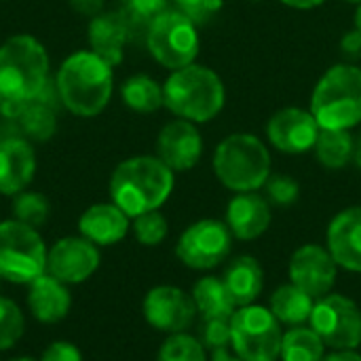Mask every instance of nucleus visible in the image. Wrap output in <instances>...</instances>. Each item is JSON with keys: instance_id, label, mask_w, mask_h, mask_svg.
Returning <instances> with one entry per match:
<instances>
[{"instance_id": "obj_10", "label": "nucleus", "mask_w": 361, "mask_h": 361, "mask_svg": "<svg viewBox=\"0 0 361 361\" xmlns=\"http://www.w3.org/2000/svg\"><path fill=\"white\" fill-rule=\"evenodd\" d=\"M311 328L330 349L355 351L361 345L360 307L347 296L328 294L315 302L311 313Z\"/></svg>"}, {"instance_id": "obj_13", "label": "nucleus", "mask_w": 361, "mask_h": 361, "mask_svg": "<svg viewBox=\"0 0 361 361\" xmlns=\"http://www.w3.org/2000/svg\"><path fill=\"white\" fill-rule=\"evenodd\" d=\"M142 313L148 326L165 334L186 332L195 322L197 307L190 294L176 286L152 288L142 302Z\"/></svg>"}, {"instance_id": "obj_43", "label": "nucleus", "mask_w": 361, "mask_h": 361, "mask_svg": "<svg viewBox=\"0 0 361 361\" xmlns=\"http://www.w3.org/2000/svg\"><path fill=\"white\" fill-rule=\"evenodd\" d=\"M212 361H241L239 357H233L226 349H220V351H214L212 353Z\"/></svg>"}, {"instance_id": "obj_38", "label": "nucleus", "mask_w": 361, "mask_h": 361, "mask_svg": "<svg viewBox=\"0 0 361 361\" xmlns=\"http://www.w3.org/2000/svg\"><path fill=\"white\" fill-rule=\"evenodd\" d=\"M40 361H82V353L70 341H55L42 351Z\"/></svg>"}, {"instance_id": "obj_37", "label": "nucleus", "mask_w": 361, "mask_h": 361, "mask_svg": "<svg viewBox=\"0 0 361 361\" xmlns=\"http://www.w3.org/2000/svg\"><path fill=\"white\" fill-rule=\"evenodd\" d=\"M222 6H224V0H199L195 4L178 6V8H182L201 27V25H207L209 21H214V17L222 11Z\"/></svg>"}, {"instance_id": "obj_4", "label": "nucleus", "mask_w": 361, "mask_h": 361, "mask_svg": "<svg viewBox=\"0 0 361 361\" xmlns=\"http://www.w3.org/2000/svg\"><path fill=\"white\" fill-rule=\"evenodd\" d=\"M212 167L224 188L233 192H256L267 184L273 159L269 146L256 133L235 131L218 142Z\"/></svg>"}, {"instance_id": "obj_22", "label": "nucleus", "mask_w": 361, "mask_h": 361, "mask_svg": "<svg viewBox=\"0 0 361 361\" xmlns=\"http://www.w3.org/2000/svg\"><path fill=\"white\" fill-rule=\"evenodd\" d=\"M27 311L40 324H57L68 317L72 307V294L66 283L49 273H42L27 283Z\"/></svg>"}, {"instance_id": "obj_24", "label": "nucleus", "mask_w": 361, "mask_h": 361, "mask_svg": "<svg viewBox=\"0 0 361 361\" xmlns=\"http://www.w3.org/2000/svg\"><path fill=\"white\" fill-rule=\"evenodd\" d=\"M262 279H264L262 267L254 256L235 258L226 267L224 277H222V281L226 283V288H228V292H231L237 307L254 305V300L262 292Z\"/></svg>"}, {"instance_id": "obj_21", "label": "nucleus", "mask_w": 361, "mask_h": 361, "mask_svg": "<svg viewBox=\"0 0 361 361\" xmlns=\"http://www.w3.org/2000/svg\"><path fill=\"white\" fill-rule=\"evenodd\" d=\"M131 228V218L112 201L95 203L82 212L78 218V233L95 243L97 247L114 245L127 237Z\"/></svg>"}, {"instance_id": "obj_12", "label": "nucleus", "mask_w": 361, "mask_h": 361, "mask_svg": "<svg viewBox=\"0 0 361 361\" xmlns=\"http://www.w3.org/2000/svg\"><path fill=\"white\" fill-rule=\"evenodd\" d=\"M322 133V127L311 110L288 106L271 114L267 121V140L269 144L290 157L307 154L315 148V142Z\"/></svg>"}, {"instance_id": "obj_36", "label": "nucleus", "mask_w": 361, "mask_h": 361, "mask_svg": "<svg viewBox=\"0 0 361 361\" xmlns=\"http://www.w3.org/2000/svg\"><path fill=\"white\" fill-rule=\"evenodd\" d=\"M201 345L212 353L226 349L231 345V319H203Z\"/></svg>"}, {"instance_id": "obj_11", "label": "nucleus", "mask_w": 361, "mask_h": 361, "mask_svg": "<svg viewBox=\"0 0 361 361\" xmlns=\"http://www.w3.org/2000/svg\"><path fill=\"white\" fill-rule=\"evenodd\" d=\"M233 245V233L226 222L203 218L190 224L176 243L180 262L195 271H209L226 260Z\"/></svg>"}, {"instance_id": "obj_39", "label": "nucleus", "mask_w": 361, "mask_h": 361, "mask_svg": "<svg viewBox=\"0 0 361 361\" xmlns=\"http://www.w3.org/2000/svg\"><path fill=\"white\" fill-rule=\"evenodd\" d=\"M338 49L343 53V57H347L351 63L355 59L361 57V32L357 27H351L347 32H343L341 36V42H338Z\"/></svg>"}, {"instance_id": "obj_5", "label": "nucleus", "mask_w": 361, "mask_h": 361, "mask_svg": "<svg viewBox=\"0 0 361 361\" xmlns=\"http://www.w3.org/2000/svg\"><path fill=\"white\" fill-rule=\"evenodd\" d=\"M51 61L44 44L32 34H13L0 44L2 99L30 102L51 85Z\"/></svg>"}, {"instance_id": "obj_42", "label": "nucleus", "mask_w": 361, "mask_h": 361, "mask_svg": "<svg viewBox=\"0 0 361 361\" xmlns=\"http://www.w3.org/2000/svg\"><path fill=\"white\" fill-rule=\"evenodd\" d=\"M322 361H361V355L355 351H334L330 355H324Z\"/></svg>"}, {"instance_id": "obj_32", "label": "nucleus", "mask_w": 361, "mask_h": 361, "mask_svg": "<svg viewBox=\"0 0 361 361\" xmlns=\"http://www.w3.org/2000/svg\"><path fill=\"white\" fill-rule=\"evenodd\" d=\"M169 8V0H118V11L125 15L133 32H146L148 25Z\"/></svg>"}, {"instance_id": "obj_18", "label": "nucleus", "mask_w": 361, "mask_h": 361, "mask_svg": "<svg viewBox=\"0 0 361 361\" xmlns=\"http://www.w3.org/2000/svg\"><path fill=\"white\" fill-rule=\"evenodd\" d=\"M89 49L99 55L104 61H108L112 68L123 63L125 59V47L133 36V27L125 19V15L116 11H102L95 17H91L89 27Z\"/></svg>"}, {"instance_id": "obj_8", "label": "nucleus", "mask_w": 361, "mask_h": 361, "mask_svg": "<svg viewBox=\"0 0 361 361\" xmlns=\"http://www.w3.org/2000/svg\"><path fill=\"white\" fill-rule=\"evenodd\" d=\"M47 245L38 228L15 218L0 222V279L27 286L47 273Z\"/></svg>"}, {"instance_id": "obj_28", "label": "nucleus", "mask_w": 361, "mask_h": 361, "mask_svg": "<svg viewBox=\"0 0 361 361\" xmlns=\"http://www.w3.org/2000/svg\"><path fill=\"white\" fill-rule=\"evenodd\" d=\"M313 307H315V298H311L294 283H288L281 286L271 296L269 309L277 317V322H283L288 326H302L307 319H311Z\"/></svg>"}, {"instance_id": "obj_16", "label": "nucleus", "mask_w": 361, "mask_h": 361, "mask_svg": "<svg viewBox=\"0 0 361 361\" xmlns=\"http://www.w3.org/2000/svg\"><path fill=\"white\" fill-rule=\"evenodd\" d=\"M157 157L173 171H190L203 157V135L199 127L184 118L165 123L157 135Z\"/></svg>"}, {"instance_id": "obj_14", "label": "nucleus", "mask_w": 361, "mask_h": 361, "mask_svg": "<svg viewBox=\"0 0 361 361\" xmlns=\"http://www.w3.org/2000/svg\"><path fill=\"white\" fill-rule=\"evenodd\" d=\"M102 256L95 243L78 237H63L55 241L47 254V273L66 286L87 281L99 269Z\"/></svg>"}, {"instance_id": "obj_1", "label": "nucleus", "mask_w": 361, "mask_h": 361, "mask_svg": "<svg viewBox=\"0 0 361 361\" xmlns=\"http://www.w3.org/2000/svg\"><path fill=\"white\" fill-rule=\"evenodd\" d=\"M55 91L70 114L93 118L112 99L114 68L91 49L74 51L61 61L55 74Z\"/></svg>"}, {"instance_id": "obj_33", "label": "nucleus", "mask_w": 361, "mask_h": 361, "mask_svg": "<svg viewBox=\"0 0 361 361\" xmlns=\"http://www.w3.org/2000/svg\"><path fill=\"white\" fill-rule=\"evenodd\" d=\"M25 332V317L21 309L11 300L0 296V351L15 347Z\"/></svg>"}, {"instance_id": "obj_46", "label": "nucleus", "mask_w": 361, "mask_h": 361, "mask_svg": "<svg viewBox=\"0 0 361 361\" xmlns=\"http://www.w3.org/2000/svg\"><path fill=\"white\" fill-rule=\"evenodd\" d=\"M173 2H176V6H188V4H195L199 0H173Z\"/></svg>"}, {"instance_id": "obj_20", "label": "nucleus", "mask_w": 361, "mask_h": 361, "mask_svg": "<svg viewBox=\"0 0 361 361\" xmlns=\"http://www.w3.org/2000/svg\"><path fill=\"white\" fill-rule=\"evenodd\" d=\"M326 239L338 267L361 273V205L338 212L328 224Z\"/></svg>"}, {"instance_id": "obj_27", "label": "nucleus", "mask_w": 361, "mask_h": 361, "mask_svg": "<svg viewBox=\"0 0 361 361\" xmlns=\"http://www.w3.org/2000/svg\"><path fill=\"white\" fill-rule=\"evenodd\" d=\"M121 99L137 114H152L163 108V85L148 74H133L123 80Z\"/></svg>"}, {"instance_id": "obj_44", "label": "nucleus", "mask_w": 361, "mask_h": 361, "mask_svg": "<svg viewBox=\"0 0 361 361\" xmlns=\"http://www.w3.org/2000/svg\"><path fill=\"white\" fill-rule=\"evenodd\" d=\"M353 163H355V167L361 171V137L355 142V157H353Z\"/></svg>"}, {"instance_id": "obj_47", "label": "nucleus", "mask_w": 361, "mask_h": 361, "mask_svg": "<svg viewBox=\"0 0 361 361\" xmlns=\"http://www.w3.org/2000/svg\"><path fill=\"white\" fill-rule=\"evenodd\" d=\"M8 361H40V360H34V357H25V355H21V357H15V360H8Z\"/></svg>"}, {"instance_id": "obj_51", "label": "nucleus", "mask_w": 361, "mask_h": 361, "mask_svg": "<svg viewBox=\"0 0 361 361\" xmlns=\"http://www.w3.org/2000/svg\"><path fill=\"white\" fill-rule=\"evenodd\" d=\"M0 281H2V279H0Z\"/></svg>"}, {"instance_id": "obj_23", "label": "nucleus", "mask_w": 361, "mask_h": 361, "mask_svg": "<svg viewBox=\"0 0 361 361\" xmlns=\"http://www.w3.org/2000/svg\"><path fill=\"white\" fill-rule=\"evenodd\" d=\"M53 99H59L55 91V82H51L42 95L21 104V110L15 116V123L19 125V131L23 133V137H27L30 142H47L55 135L57 110H55Z\"/></svg>"}, {"instance_id": "obj_31", "label": "nucleus", "mask_w": 361, "mask_h": 361, "mask_svg": "<svg viewBox=\"0 0 361 361\" xmlns=\"http://www.w3.org/2000/svg\"><path fill=\"white\" fill-rule=\"evenodd\" d=\"M157 361H207V349L199 338L186 332H178L169 334L161 345Z\"/></svg>"}, {"instance_id": "obj_25", "label": "nucleus", "mask_w": 361, "mask_h": 361, "mask_svg": "<svg viewBox=\"0 0 361 361\" xmlns=\"http://www.w3.org/2000/svg\"><path fill=\"white\" fill-rule=\"evenodd\" d=\"M190 296L195 300L197 313H201L203 319H231L239 309L226 283L218 277H201Z\"/></svg>"}, {"instance_id": "obj_9", "label": "nucleus", "mask_w": 361, "mask_h": 361, "mask_svg": "<svg viewBox=\"0 0 361 361\" xmlns=\"http://www.w3.org/2000/svg\"><path fill=\"white\" fill-rule=\"evenodd\" d=\"M281 341V326L271 309L247 305L233 313L231 345L241 361H277Z\"/></svg>"}, {"instance_id": "obj_2", "label": "nucleus", "mask_w": 361, "mask_h": 361, "mask_svg": "<svg viewBox=\"0 0 361 361\" xmlns=\"http://www.w3.org/2000/svg\"><path fill=\"white\" fill-rule=\"evenodd\" d=\"M176 173L154 154H140L121 161L108 182L110 201L131 220L146 212L161 209L171 197Z\"/></svg>"}, {"instance_id": "obj_15", "label": "nucleus", "mask_w": 361, "mask_h": 361, "mask_svg": "<svg viewBox=\"0 0 361 361\" xmlns=\"http://www.w3.org/2000/svg\"><path fill=\"white\" fill-rule=\"evenodd\" d=\"M338 275V264L328 247L309 243L298 247L290 258V281L319 300L330 294Z\"/></svg>"}, {"instance_id": "obj_49", "label": "nucleus", "mask_w": 361, "mask_h": 361, "mask_svg": "<svg viewBox=\"0 0 361 361\" xmlns=\"http://www.w3.org/2000/svg\"><path fill=\"white\" fill-rule=\"evenodd\" d=\"M252 2H262V0H252Z\"/></svg>"}, {"instance_id": "obj_35", "label": "nucleus", "mask_w": 361, "mask_h": 361, "mask_svg": "<svg viewBox=\"0 0 361 361\" xmlns=\"http://www.w3.org/2000/svg\"><path fill=\"white\" fill-rule=\"evenodd\" d=\"M264 188H267L269 203L277 207H290L300 197V184L286 173H271Z\"/></svg>"}, {"instance_id": "obj_6", "label": "nucleus", "mask_w": 361, "mask_h": 361, "mask_svg": "<svg viewBox=\"0 0 361 361\" xmlns=\"http://www.w3.org/2000/svg\"><path fill=\"white\" fill-rule=\"evenodd\" d=\"M322 129L351 131L361 123V68L341 61L328 68L311 93V108Z\"/></svg>"}, {"instance_id": "obj_7", "label": "nucleus", "mask_w": 361, "mask_h": 361, "mask_svg": "<svg viewBox=\"0 0 361 361\" xmlns=\"http://www.w3.org/2000/svg\"><path fill=\"white\" fill-rule=\"evenodd\" d=\"M144 38L152 59L169 72L195 63L201 51L199 25L178 6L163 11L148 25Z\"/></svg>"}, {"instance_id": "obj_17", "label": "nucleus", "mask_w": 361, "mask_h": 361, "mask_svg": "<svg viewBox=\"0 0 361 361\" xmlns=\"http://www.w3.org/2000/svg\"><path fill=\"white\" fill-rule=\"evenodd\" d=\"M36 176V152L27 137L8 135L0 140V195L15 197Z\"/></svg>"}, {"instance_id": "obj_29", "label": "nucleus", "mask_w": 361, "mask_h": 361, "mask_svg": "<svg viewBox=\"0 0 361 361\" xmlns=\"http://www.w3.org/2000/svg\"><path fill=\"white\" fill-rule=\"evenodd\" d=\"M326 345L313 328L296 326L283 334L281 361H322Z\"/></svg>"}, {"instance_id": "obj_26", "label": "nucleus", "mask_w": 361, "mask_h": 361, "mask_svg": "<svg viewBox=\"0 0 361 361\" xmlns=\"http://www.w3.org/2000/svg\"><path fill=\"white\" fill-rule=\"evenodd\" d=\"M319 165L330 171L345 169L355 157V140L351 131L343 129H322L315 148H313Z\"/></svg>"}, {"instance_id": "obj_30", "label": "nucleus", "mask_w": 361, "mask_h": 361, "mask_svg": "<svg viewBox=\"0 0 361 361\" xmlns=\"http://www.w3.org/2000/svg\"><path fill=\"white\" fill-rule=\"evenodd\" d=\"M11 212H13L15 220L23 222L27 226L40 228V226L47 224V220L51 216V203L42 192L25 188V190H21L19 195L13 197Z\"/></svg>"}, {"instance_id": "obj_45", "label": "nucleus", "mask_w": 361, "mask_h": 361, "mask_svg": "<svg viewBox=\"0 0 361 361\" xmlns=\"http://www.w3.org/2000/svg\"><path fill=\"white\" fill-rule=\"evenodd\" d=\"M353 27H357L361 32V2L357 4V8H355V25Z\"/></svg>"}, {"instance_id": "obj_34", "label": "nucleus", "mask_w": 361, "mask_h": 361, "mask_svg": "<svg viewBox=\"0 0 361 361\" xmlns=\"http://www.w3.org/2000/svg\"><path fill=\"white\" fill-rule=\"evenodd\" d=\"M131 228H133V235H135L137 243H142L146 247H154V245L163 243L167 233H169L167 218L159 209L135 216Z\"/></svg>"}, {"instance_id": "obj_48", "label": "nucleus", "mask_w": 361, "mask_h": 361, "mask_svg": "<svg viewBox=\"0 0 361 361\" xmlns=\"http://www.w3.org/2000/svg\"><path fill=\"white\" fill-rule=\"evenodd\" d=\"M343 2H349V4H360L361 0H343Z\"/></svg>"}, {"instance_id": "obj_19", "label": "nucleus", "mask_w": 361, "mask_h": 361, "mask_svg": "<svg viewBox=\"0 0 361 361\" xmlns=\"http://www.w3.org/2000/svg\"><path fill=\"white\" fill-rule=\"evenodd\" d=\"M273 220L271 203L256 192H237L226 205V226L233 237L241 241H254L262 237Z\"/></svg>"}, {"instance_id": "obj_40", "label": "nucleus", "mask_w": 361, "mask_h": 361, "mask_svg": "<svg viewBox=\"0 0 361 361\" xmlns=\"http://www.w3.org/2000/svg\"><path fill=\"white\" fill-rule=\"evenodd\" d=\"M70 6L78 13V15H85V17H95L97 13L104 11V2L106 0H68Z\"/></svg>"}, {"instance_id": "obj_50", "label": "nucleus", "mask_w": 361, "mask_h": 361, "mask_svg": "<svg viewBox=\"0 0 361 361\" xmlns=\"http://www.w3.org/2000/svg\"><path fill=\"white\" fill-rule=\"evenodd\" d=\"M0 104H2V93H0Z\"/></svg>"}, {"instance_id": "obj_41", "label": "nucleus", "mask_w": 361, "mask_h": 361, "mask_svg": "<svg viewBox=\"0 0 361 361\" xmlns=\"http://www.w3.org/2000/svg\"><path fill=\"white\" fill-rule=\"evenodd\" d=\"M277 2H281L290 8H296V11H311V8L322 6L326 0H277Z\"/></svg>"}, {"instance_id": "obj_3", "label": "nucleus", "mask_w": 361, "mask_h": 361, "mask_svg": "<svg viewBox=\"0 0 361 361\" xmlns=\"http://www.w3.org/2000/svg\"><path fill=\"white\" fill-rule=\"evenodd\" d=\"M226 106V87L216 70L190 63L169 72L163 82V108L176 118L203 125L214 121Z\"/></svg>"}]
</instances>
